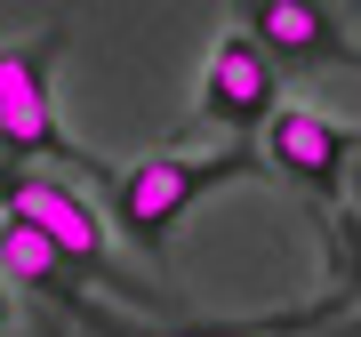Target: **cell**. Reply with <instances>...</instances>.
<instances>
[{
    "label": "cell",
    "mask_w": 361,
    "mask_h": 337,
    "mask_svg": "<svg viewBox=\"0 0 361 337\" xmlns=\"http://www.w3.org/2000/svg\"><path fill=\"white\" fill-rule=\"evenodd\" d=\"M241 177H265L249 145H201V153H145V161H104V201H113V233L137 249L145 265H169L185 209L225 193Z\"/></svg>",
    "instance_id": "1"
},
{
    "label": "cell",
    "mask_w": 361,
    "mask_h": 337,
    "mask_svg": "<svg viewBox=\"0 0 361 337\" xmlns=\"http://www.w3.org/2000/svg\"><path fill=\"white\" fill-rule=\"evenodd\" d=\"M8 321H16V305H8V281H0V337H8Z\"/></svg>",
    "instance_id": "9"
},
{
    "label": "cell",
    "mask_w": 361,
    "mask_h": 337,
    "mask_svg": "<svg viewBox=\"0 0 361 337\" xmlns=\"http://www.w3.org/2000/svg\"><path fill=\"white\" fill-rule=\"evenodd\" d=\"M249 153H257L265 177H281V185H297V193H313V201H337V193H345V168H353V121L281 97L257 121Z\"/></svg>",
    "instance_id": "4"
},
{
    "label": "cell",
    "mask_w": 361,
    "mask_h": 337,
    "mask_svg": "<svg viewBox=\"0 0 361 337\" xmlns=\"http://www.w3.org/2000/svg\"><path fill=\"white\" fill-rule=\"evenodd\" d=\"M273 104H281V65H273V56H265L241 25H225L217 40H209V56H201L193 113L209 121V129H225L233 145H249Z\"/></svg>",
    "instance_id": "5"
},
{
    "label": "cell",
    "mask_w": 361,
    "mask_h": 337,
    "mask_svg": "<svg viewBox=\"0 0 361 337\" xmlns=\"http://www.w3.org/2000/svg\"><path fill=\"white\" fill-rule=\"evenodd\" d=\"M8 201H16V225H32V233L80 273V281L113 289L121 305H145V289L113 265V225L97 217V201L80 193V185H65V177H32V168L16 177V168H8Z\"/></svg>",
    "instance_id": "3"
},
{
    "label": "cell",
    "mask_w": 361,
    "mask_h": 337,
    "mask_svg": "<svg viewBox=\"0 0 361 337\" xmlns=\"http://www.w3.org/2000/svg\"><path fill=\"white\" fill-rule=\"evenodd\" d=\"M233 16H241V32L257 40L273 65H329L345 49L329 0H233Z\"/></svg>",
    "instance_id": "6"
},
{
    "label": "cell",
    "mask_w": 361,
    "mask_h": 337,
    "mask_svg": "<svg viewBox=\"0 0 361 337\" xmlns=\"http://www.w3.org/2000/svg\"><path fill=\"white\" fill-rule=\"evenodd\" d=\"M305 329H353V298H322L313 313H289V321H257L249 337H305Z\"/></svg>",
    "instance_id": "7"
},
{
    "label": "cell",
    "mask_w": 361,
    "mask_h": 337,
    "mask_svg": "<svg viewBox=\"0 0 361 337\" xmlns=\"http://www.w3.org/2000/svg\"><path fill=\"white\" fill-rule=\"evenodd\" d=\"M16 233V201H8V168H0V241Z\"/></svg>",
    "instance_id": "8"
},
{
    "label": "cell",
    "mask_w": 361,
    "mask_h": 337,
    "mask_svg": "<svg viewBox=\"0 0 361 337\" xmlns=\"http://www.w3.org/2000/svg\"><path fill=\"white\" fill-rule=\"evenodd\" d=\"M65 16H56L49 32L32 40H0V153L8 161H73L104 177L97 153H80L65 137V121H56V56H65Z\"/></svg>",
    "instance_id": "2"
}]
</instances>
